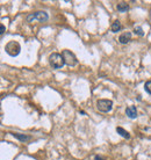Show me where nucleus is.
<instances>
[{
    "label": "nucleus",
    "instance_id": "1",
    "mask_svg": "<svg viewBox=\"0 0 151 160\" xmlns=\"http://www.w3.org/2000/svg\"><path fill=\"white\" fill-rule=\"evenodd\" d=\"M5 51L11 57H16L20 53V51H21V46H20L19 42H16V41H10L5 45Z\"/></svg>",
    "mask_w": 151,
    "mask_h": 160
},
{
    "label": "nucleus",
    "instance_id": "2",
    "mask_svg": "<svg viewBox=\"0 0 151 160\" xmlns=\"http://www.w3.org/2000/svg\"><path fill=\"white\" fill-rule=\"evenodd\" d=\"M49 64L54 67V68H62L65 64L64 62V58L62 56V53H57V52H54L49 56Z\"/></svg>",
    "mask_w": 151,
    "mask_h": 160
},
{
    "label": "nucleus",
    "instance_id": "3",
    "mask_svg": "<svg viewBox=\"0 0 151 160\" xmlns=\"http://www.w3.org/2000/svg\"><path fill=\"white\" fill-rule=\"evenodd\" d=\"M48 19H49V15L44 11H37L35 13H30L26 18L27 22H33V20H37L40 22H45V21H48Z\"/></svg>",
    "mask_w": 151,
    "mask_h": 160
},
{
    "label": "nucleus",
    "instance_id": "4",
    "mask_svg": "<svg viewBox=\"0 0 151 160\" xmlns=\"http://www.w3.org/2000/svg\"><path fill=\"white\" fill-rule=\"evenodd\" d=\"M62 56L64 58V62L67 66H74L78 64V59L74 56L73 52H71L70 50H63L62 51Z\"/></svg>",
    "mask_w": 151,
    "mask_h": 160
},
{
    "label": "nucleus",
    "instance_id": "5",
    "mask_svg": "<svg viewBox=\"0 0 151 160\" xmlns=\"http://www.w3.org/2000/svg\"><path fill=\"white\" fill-rule=\"evenodd\" d=\"M97 108L99 111L102 113H108L112 110L113 108V101L112 100H107V99H101L97 101Z\"/></svg>",
    "mask_w": 151,
    "mask_h": 160
},
{
    "label": "nucleus",
    "instance_id": "6",
    "mask_svg": "<svg viewBox=\"0 0 151 160\" xmlns=\"http://www.w3.org/2000/svg\"><path fill=\"white\" fill-rule=\"evenodd\" d=\"M126 115H127L129 118H131V120L136 118V117H137V109H136V107H135V106L128 107V108L126 109Z\"/></svg>",
    "mask_w": 151,
    "mask_h": 160
},
{
    "label": "nucleus",
    "instance_id": "7",
    "mask_svg": "<svg viewBox=\"0 0 151 160\" xmlns=\"http://www.w3.org/2000/svg\"><path fill=\"white\" fill-rule=\"evenodd\" d=\"M130 41H131V34H130V33H123V34H121L120 37H119V42H120L121 44H127V43H129Z\"/></svg>",
    "mask_w": 151,
    "mask_h": 160
},
{
    "label": "nucleus",
    "instance_id": "8",
    "mask_svg": "<svg viewBox=\"0 0 151 160\" xmlns=\"http://www.w3.org/2000/svg\"><path fill=\"white\" fill-rule=\"evenodd\" d=\"M12 136H14L15 138H18L19 140L21 142H27L30 139V136H27V135H22V133H16V132H10Z\"/></svg>",
    "mask_w": 151,
    "mask_h": 160
},
{
    "label": "nucleus",
    "instance_id": "9",
    "mask_svg": "<svg viewBox=\"0 0 151 160\" xmlns=\"http://www.w3.org/2000/svg\"><path fill=\"white\" fill-rule=\"evenodd\" d=\"M116 132L120 135V136H122L123 138H130V135H129V132L127 131V130H124L123 128H121V126H117L116 128Z\"/></svg>",
    "mask_w": 151,
    "mask_h": 160
},
{
    "label": "nucleus",
    "instance_id": "10",
    "mask_svg": "<svg viewBox=\"0 0 151 160\" xmlns=\"http://www.w3.org/2000/svg\"><path fill=\"white\" fill-rule=\"evenodd\" d=\"M116 8H117V11H119V12L124 13V12H127V11L129 10V6H128V4H127V3H123V1H122V3L117 4Z\"/></svg>",
    "mask_w": 151,
    "mask_h": 160
},
{
    "label": "nucleus",
    "instance_id": "11",
    "mask_svg": "<svg viewBox=\"0 0 151 160\" xmlns=\"http://www.w3.org/2000/svg\"><path fill=\"white\" fill-rule=\"evenodd\" d=\"M120 30H121V23H120L119 20H115V21L113 22V25H112V31H113V33H117V31H120Z\"/></svg>",
    "mask_w": 151,
    "mask_h": 160
},
{
    "label": "nucleus",
    "instance_id": "12",
    "mask_svg": "<svg viewBox=\"0 0 151 160\" xmlns=\"http://www.w3.org/2000/svg\"><path fill=\"white\" fill-rule=\"evenodd\" d=\"M144 90H145L146 93H149L151 95V80H149V81H146L144 84Z\"/></svg>",
    "mask_w": 151,
    "mask_h": 160
},
{
    "label": "nucleus",
    "instance_id": "13",
    "mask_svg": "<svg viewBox=\"0 0 151 160\" xmlns=\"http://www.w3.org/2000/svg\"><path fill=\"white\" fill-rule=\"evenodd\" d=\"M134 31H135V34H137L139 36H144V31H143V29L141 27H135L134 28Z\"/></svg>",
    "mask_w": 151,
    "mask_h": 160
},
{
    "label": "nucleus",
    "instance_id": "14",
    "mask_svg": "<svg viewBox=\"0 0 151 160\" xmlns=\"http://www.w3.org/2000/svg\"><path fill=\"white\" fill-rule=\"evenodd\" d=\"M4 33H5V26L4 25H0V35H4Z\"/></svg>",
    "mask_w": 151,
    "mask_h": 160
},
{
    "label": "nucleus",
    "instance_id": "15",
    "mask_svg": "<svg viewBox=\"0 0 151 160\" xmlns=\"http://www.w3.org/2000/svg\"><path fill=\"white\" fill-rule=\"evenodd\" d=\"M94 160H105L102 157H100V155H95V158H94Z\"/></svg>",
    "mask_w": 151,
    "mask_h": 160
}]
</instances>
